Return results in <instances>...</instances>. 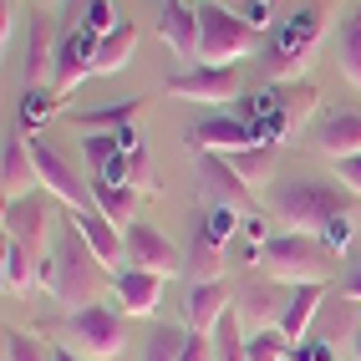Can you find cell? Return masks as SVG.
Segmentation results:
<instances>
[{
  "mask_svg": "<svg viewBox=\"0 0 361 361\" xmlns=\"http://www.w3.org/2000/svg\"><path fill=\"white\" fill-rule=\"evenodd\" d=\"M264 204L285 229H300V234H326L331 224L356 219V194L341 178H275L264 188Z\"/></svg>",
  "mask_w": 361,
  "mask_h": 361,
  "instance_id": "1",
  "label": "cell"
},
{
  "mask_svg": "<svg viewBox=\"0 0 361 361\" xmlns=\"http://www.w3.org/2000/svg\"><path fill=\"white\" fill-rule=\"evenodd\" d=\"M117 270H107V264L92 255V245L82 239V229L66 219H56V245H51V259H41V285L51 290L56 300H66L71 310L82 305H97V290L112 280Z\"/></svg>",
  "mask_w": 361,
  "mask_h": 361,
  "instance_id": "2",
  "label": "cell"
},
{
  "mask_svg": "<svg viewBox=\"0 0 361 361\" xmlns=\"http://www.w3.org/2000/svg\"><path fill=\"white\" fill-rule=\"evenodd\" d=\"M336 255L321 234H300V229H285L270 234L259 245V275L275 280V285H326L336 275Z\"/></svg>",
  "mask_w": 361,
  "mask_h": 361,
  "instance_id": "3",
  "label": "cell"
},
{
  "mask_svg": "<svg viewBox=\"0 0 361 361\" xmlns=\"http://www.w3.org/2000/svg\"><path fill=\"white\" fill-rule=\"evenodd\" d=\"M321 31H326V20L316 6H300L295 16H285L280 26L270 31V41H264V77H275V82H295L300 71L310 66V56H316V46H321Z\"/></svg>",
  "mask_w": 361,
  "mask_h": 361,
  "instance_id": "4",
  "label": "cell"
},
{
  "mask_svg": "<svg viewBox=\"0 0 361 361\" xmlns=\"http://www.w3.org/2000/svg\"><path fill=\"white\" fill-rule=\"evenodd\" d=\"M199 6V61L209 66H239V56L255 51V26L224 0H194Z\"/></svg>",
  "mask_w": 361,
  "mask_h": 361,
  "instance_id": "5",
  "label": "cell"
},
{
  "mask_svg": "<svg viewBox=\"0 0 361 361\" xmlns=\"http://www.w3.org/2000/svg\"><path fill=\"white\" fill-rule=\"evenodd\" d=\"M61 336H66V346L71 351H82L87 361H112L117 351H123L128 341V316L117 305H82V310H71V316L61 321Z\"/></svg>",
  "mask_w": 361,
  "mask_h": 361,
  "instance_id": "6",
  "label": "cell"
},
{
  "mask_svg": "<svg viewBox=\"0 0 361 361\" xmlns=\"http://www.w3.org/2000/svg\"><path fill=\"white\" fill-rule=\"evenodd\" d=\"M239 66H209V61H194L188 71L168 77V97H183V102H204V107H229L239 97Z\"/></svg>",
  "mask_w": 361,
  "mask_h": 361,
  "instance_id": "7",
  "label": "cell"
},
{
  "mask_svg": "<svg viewBox=\"0 0 361 361\" xmlns=\"http://www.w3.org/2000/svg\"><path fill=\"white\" fill-rule=\"evenodd\" d=\"M31 153H36V173H41V188H51V199L66 204L71 214L77 209H92V183L71 168L56 148H51V137L46 133H31Z\"/></svg>",
  "mask_w": 361,
  "mask_h": 361,
  "instance_id": "8",
  "label": "cell"
},
{
  "mask_svg": "<svg viewBox=\"0 0 361 361\" xmlns=\"http://www.w3.org/2000/svg\"><path fill=\"white\" fill-rule=\"evenodd\" d=\"M123 245H128L133 270H153V275H168V280L183 270V255L173 250V239H168L158 224H148V219H133L123 229Z\"/></svg>",
  "mask_w": 361,
  "mask_h": 361,
  "instance_id": "9",
  "label": "cell"
},
{
  "mask_svg": "<svg viewBox=\"0 0 361 361\" xmlns=\"http://www.w3.org/2000/svg\"><path fill=\"white\" fill-rule=\"evenodd\" d=\"M199 194L209 209H255V188L234 173L224 153H199Z\"/></svg>",
  "mask_w": 361,
  "mask_h": 361,
  "instance_id": "10",
  "label": "cell"
},
{
  "mask_svg": "<svg viewBox=\"0 0 361 361\" xmlns=\"http://www.w3.org/2000/svg\"><path fill=\"white\" fill-rule=\"evenodd\" d=\"M188 142H194L199 153H239V148H259L264 142V128L259 117L255 123H245V117H204V123L188 128Z\"/></svg>",
  "mask_w": 361,
  "mask_h": 361,
  "instance_id": "11",
  "label": "cell"
},
{
  "mask_svg": "<svg viewBox=\"0 0 361 361\" xmlns=\"http://www.w3.org/2000/svg\"><path fill=\"white\" fill-rule=\"evenodd\" d=\"M97 46H102V36H92V31H66L61 41H56V92L61 97H71L87 77H92V61H97Z\"/></svg>",
  "mask_w": 361,
  "mask_h": 361,
  "instance_id": "12",
  "label": "cell"
},
{
  "mask_svg": "<svg viewBox=\"0 0 361 361\" xmlns=\"http://www.w3.org/2000/svg\"><path fill=\"white\" fill-rule=\"evenodd\" d=\"M36 183H41V173H36L31 137H20V133H6V142H0V194H6V204L26 199Z\"/></svg>",
  "mask_w": 361,
  "mask_h": 361,
  "instance_id": "13",
  "label": "cell"
},
{
  "mask_svg": "<svg viewBox=\"0 0 361 361\" xmlns=\"http://www.w3.org/2000/svg\"><path fill=\"white\" fill-rule=\"evenodd\" d=\"M310 142H316V153H326L331 163L341 158H356L361 153V107H336L326 112L316 133H310Z\"/></svg>",
  "mask_w": 361,
  "mask_h": 361,
  "instance_id": "14",
  "label": "cell"
},
{
  "mask_svg": "<svg viewBox=\"0 0 361 361\" xmlns=\"http://www.w3.org/2000/svg\"><path fill=\"white\" fill-rule=\"evenodd\" d=\"M66 214H71V209H66ZM71 224L82 229V239L92 245V255H97V259L107 264V270H123V264H128L123 229H117V224L107 219V214H102L97 204H92V209H77V214H71Z\"/></svg>",
  "mask_w": 361,
  "mask_h": 361,
  "instance_id": "15",
  "label": "cell"
},
{
  "mask_svg": "<svg viewBox=\"0 0 361 361\" xmlns=\"http://www.w3.org/2000/svg\"><path fill=\"white\" fill-rule=\"evenodd\" d=\"M158 36L173 46V56L199 61V6L194 0H163L158 6Z\"/></svg>",
  "mask_w": 361,
  "mask_h": 361,
  "instance_id": "16",
  "label": "cell"
},
{
  "mask_svg": "<svg viewBox=\"0 0 361 361\" xmlns=\"http://www.w3.org/2000/svg\"><path fill=\"white\" fill-rule=\"evenodd\" d=\"M321 305H326V285H290V290H285V305H280L275 331L285 336V341L300 346L305 336H310V326H316Z\"/></svg>",
  "mask_w": 361,
  "mask_h": 361,
  "instance_id": "17",
  "label": "cell"
},
{
  "mask_svg": "<svg viewBox=\"0 0 361 361\" xmlns=\"http://www.w3.org/2000/svg\"><path fill=\"white\" fill-rule=\"evenodd\" d=\"M163 280H168V275H153V270H133V264H123V270L112 275L117 310H123V316H153V310H158V295H163Z\"/></svg>",
  "mask_w": 361,
  "mask_h": 361,
  "instance_id": "18",
  "label": "cell"
},
{
  "mask_svg": "<svg viewBox=\"0 0 361 361\" xmlns=\"http://www.w3.org/2000/svg\"><path fill=\"white\" fill-rule=\"evenodd\" d=\"M229 285L224 280H194V290H188V331H204L214 336V326H219V316L229 310Z\"/></svg>",
  "mask_w": 361,
  "mask_h": 361,
  "instance_id": "19",
  "label": "cell"
},
{
  "mask_svg": "<svg viewBox=\"0 0 361 361\" xmlns=\"http://www.w3.org/2000/svg\"><path fill=\"white\" fill-rule=\"evenodd\" d=\"M6 234L11 239H20L36 259H46V250H41V239H46V204L41 199H16V204H6Z\"/></svg>",
  "mask_w": 361,
  "mask_h": 361,
  "instance_id": "20",
  "label": "cell"
},
{
  "mask_svg": "<svg viewBox=\"0 0 361 361\" xmlns=\"http://www.w3.org/2000/svg\"><path fill=\"white\" fill-rule=\"evenodd\" d=\"M41 275V259L20 245V239L6 234V245H0V280H6V295H20L31 290V280Z\"/></svg>",
  "mask_w": 361,
  "mask_h": 361,
  "instance_id": "21",
  "label": "cell"
},
{
  "mask_svg": "<svg viewBox=\"0 0 361 361\" xmlns=\"http://www.w3.org/2000/svg\"><path fill=\"white\" fill-rule=\"evenodd\" d=\"M92 183V204H97L117 229H128L137 219V188L133 183H107V178H87Z\"/></svg>",
  "mask_w": 361,
  "mask_h": 361,
  "instance_id": "22",
  "label": "cell"
},
{
  "mask_svg": "<svg viewBox=\"0 0 361 361\" xmlns=\"http://www.w3.org/2000/svg\"><path fill=\"white\" fill-rule=\"evenodd\" d=\"M259 102L275 107L285 123L295 128V123H305V117L316 112V87H310V82H280L275 92H259Z\"/></svg>",
  "mask_w": 361,
  "mask_h": 361,
  "instance_id": "23",
  "label": "cell"
},
{
  "mask_svg": "<svg viewBox=\"0 0 361 361\" xmlns=\"http://www.w3.org/2000/svg\"><path fill=\"white\" fill-rule=\"evenodd\" d=\"M137 112H142V97H123V102H112V107L66 112V123H71V128H82V133H117V128H128Z\"/></svg>",
  "mask_w": 361,
  "mask_h": 361,
  "instance_id": "24",
  "label": "cell"
},
{
  "mask_svg": "<svg viewBox=\"0 0 361 361\" xmlns=\"http://www.w3.org/2000/svg\"><path fill=\"white\" fill-rule=\"evenodd\" d=\"M133 51H137V26H133V20H123L112 36H102L97 61H92V77H112V71H123V66L133 61Z\"/></svg>",
  "mask_w": 361,
  "mask_h": 361,
  "instance_id": "25",
  "label": "cell"
},
{
  "mask_svg": "<svg viewBox=\"0 0 361 361\" xmlns=\"http://www.w3.org/2000/svg\"><path fill=\"white\" fill-rule=\"evenodd\" d=\"M224 158L234 163V173L245 178L250 188H255V183H264V188L275 183V168H280L275 142H259V148H239V153H224Z\"/></svg>",
  "mask_w": 361,
  "mask_h": 361,
  "instance_id": "26",
  "label": "cell"
},
{
  "mask_svg": "<svg viewBox=\"0 0 361 361\" xmlns=\"http://www.w3.org/2000/svg\"><path fill=\"white\" fill-rule=\"evenodd\" d=\"M46 71H56V46H51V16H31V56H26V87H41Z\"/></svg>",
  "mask_w": 361,
  "mask_h": 361,
  "instance_id": "27",
  "label": "cell"
},
{
  "mask_svg": "<svg viewBox=\"0 0 361 361\" xmlns=\"http://www.w3.org/2000/svg\"><path fill=\"white\" fill-rule=\"evenodd\" d=\"M66 107V97L56 87H26V97H20V123H26L31 133H46V123Z\"/></svg>",
  "mask_w": 361,
  "mask_h": 361,
  "instance_id": "28",
  "label": "cell"
},
{
  "mask_svg": "<svg viewBox=\"0 0 361 361\" xmlns=\"http://www.w3.org/2000/svg\"><path fill=\"white\" fill-rule=\"evenodd\" d=\"M336 56H341V71L361 87V6L341 16V26H336Z\"/></svg>",
  "mask_w": 361,
  "mask_h": 361,
  "instance_id": "29",
  "label": "cell"
},
{
  "mask_svg": "<svg viewBox=\"0 0 361 361\" xmlns=\"http://www.w3.org/2000/svg\"><path fill=\"white\" fill-rule=\"evenodd\" d=\"M280 305H285V295H275L270 285H245V290H239V316H250L255 321V331H264V321H280Z\"/></svg>",
  "mask_w": 361,
  "mask_h": 361,
  "instance_id": "30",
  "label": "cell"
},
{
  "mask_svg": "<svg viewBox=\"0 0 361 361\" xmlns=\"http://www.w3.org/2000/svg\"><path fill=\"white\" fill-rule=\"evenodd\" d=\"M214 356L219 361H250V336H245V326H239L234 305L219 316V326H214Z\"/></svg>",
  "mask_w": 361,
  "mask_h": 361,
  "instance_id": "31",
  "label": "cell"
},
{
  "mask_svg": "<svg viewBox=\"0 0 361 361\" xmlns=\"http://www.w3.org/2000/svg\"><path fill=\"white\" fill-rule=\"evenodd\" d=\"M183 341H188V331H178V326H153L148 341H142V361H178V356H183Z\"/></svg>",
  "mask_w": 361,
  "mask_h": 361,
  "instance_id": "32",
  "label": "cell"
},
{
  "mask_svg": "<svg viewBox=\"0 0 361 361\" xmlns=\"http://www.w3.org/2000/svg\"><path fill=\"white\" fill-rule=\"evenodd\" d=\"M82 158H87V178L107 173V163L123 158V148H117V133H87V137H82Z\"/></svg>",
  "mask_w": 361,
  "mask_h": 361,
  "instance_id": "33",
  "label": "cell"
},
{
  "mask_svg": "<svg viewBox=\"0 0 361 361\" xmlns=\"http://www.w3.org/2000/svg\"><path fill=\"white\" fill-rule=\"evenodd\" d=\"M250 361H295V341H285L275 326L250 331Z\"/></svg>",
  "mask_w": 361,
  "mask_h": 361,
  "instance_id": "34",
  "label": "cell"
},
{
  "mask_svg": "<svg viewBox=\"0 0 361 361\" xmlns=\"http://www.w3.org/2000/svg\"><path fill=\"white\" fill-rule=\"evenodd\" d=\"M188 270H194V280H219V270H224V259H219V245L199 229L194 234V255H188Z\"/></svg>",
  "mask_w": 361,
  "mask_h": 361,
  "instance_id": "35",
  "label": "cell"
},
{
  "mask_svg": "<svg viewBox=\"0 0 361 361\" xmlns=\"http://www.w3.org/2000/svg\"><path fill=\"white\" fill-rule=\"evenodd\" d=\"M6 361H51V351L31 331H6Z\"/></svg>",
  "mask_w": 361,
  "mask_h": 361,
  "instance_id": "36",
  "label": "cell"
},
{
  "mask_svg": "<svg viewBox=\"0 0 361 361\" xmlns=\"http://www.w3.org/2000/svg\"><path fill=\"white\" fill-rule=\"evenodd\" d=\"M123 20H117V11H112V0H87L82 6V31H92V36H112Z\"/></svg>",
  "mask_w": 361,
  "mask_h": 361,
  "instance_id": "37",
  "label": "cell"
},
{
  "mask_svg": "<svg viewBox=\"0 0 361 361\" xmlns=\"http://www.w3.org/2000/svg\"><path fill=\"white\" fill-rule=\"evenodd\" d=\"M239 224H245V219H239V209H204V219H199V229L214 239V245H224Z\"/></svg>",
  "mask_w": 361,
  "mask_h": 361,
  "instance_id": "38",
  "label": "cell"
},
{
  "mask_svg": "<svg viewBox=\"0 0 361 361\" xmlns=\"http://www.w3.org/2000/svg\"><path fill=\"white\" fill-rule=\"evenodd\" d=\"M178 361H214V341L204 331H188V341H183V356Z\"/></svg>",
  "mask_w": 361,
  "mask_h": 361,
  "instance_id": "39",
  "label": "cell"
},
{
  "mask_svg": "<svg viewBox=\"0 0 361 361\" xmlns=\"http://www.w3.org/2000/svg\"><path fill=\"white\" fill-rule=\"evenodd\" d=\"M336 178H341V183L351 188V194L361 199V153H356V158H341V163H336Z\"/></svg>",
  "mask_w": 361,
  "mask_h": 361,
  "instance_id": "40",
  "label": "cell"
},
{
  "mask_svg": "<svg viewBox=\"0 0 361 361\" xmlns=\"http://www.w3.org/2000/svg\"><path fill=\"white\" fill-rule=\"evenodd\" d=\"M295 361H336V346L331 341H300L295 346Z\"/></svg>",
  "mask_w": 361,
  "mask_h": 361,
  "instance_id": "41",
  "label": "cell"
},
{
  "mask_svg": "<svg viewBox=\"0 0 361 361\" xmlns=\"http://www.w3.org/2000/svg\"><path fill=\"white\" fill-rule=\"evenodd\" d=\"M341 295H346V300H356V305H361V264H351V270H346V275H341Z\"/></svg>",
  "mask_w": 361,
  "mask_h": 361,
  "instance_id": "42",
  "label": "cell"
},
{
  "mask_svg": "<svg viewBox=\"0 0 361 361\" xmlns=\"http://www.w3.org/2000/svg\"><path fill=\"white\" fill-rule=\"evenodd\" d=\"M11 16H16V0H0V41H11Z\"/></svg>",
  "mask_w": 361,
  "mask_h": 361,
  "instance_id": "43",
  "label": "cell"
},
{
  "mask_svg": "<svg viewBox=\"0 0 361 361\" xmlns=\"http://www.w3.org/2000/svg\"><path fill=\"white\" fill-rule=\"evenodd\" d=\"M51 361H87V356H82V351H71V346L61 341V346H51Z\"/></svg>",
  "mask_w": 361,
  "mask_h": 361,
  "instance_id": "44",
  "label": "cell"
},
{
  "mask_svg": "<svg viewBox=\"0 0 361 361\" xmlns=\"http://www.w3.org/2000/svg\"><path fill=\"white\" fill-rule=\"evenodd\" d=\"M351 356H356V361H361V331H356V336H351Z\"/></svg>",
  "mask_w": 361,
  "mask_h": 361,
  "instance_id": "45",
  "label": "cell"
}]
</instances>
